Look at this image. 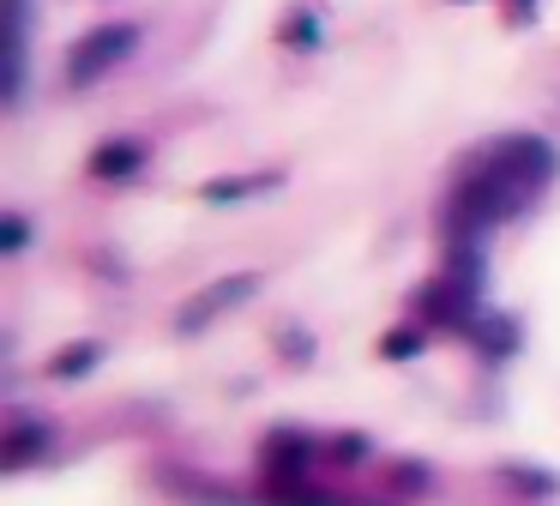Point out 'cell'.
Segmentation results:
<instances>
[{
    "label": "cell",
    "instance_id": "6da1fadb",
    "mask_svg": "<svg viewBox=\"0 0 560 506\" xmlns=\"http://www.w3.org/2000/svg\"><path fill=\"white\" fill-rule=\"evenodd\" d=\"M548 175H555V145L548 139H530V133L500 139L494 151H482L458 175L446 211H440V229L452 235V248H470V241H482L494 223L518 217L524 205L548 187Z\"/></svg>",
    "mask_w": 560,
    "mask_h": 506
},
{
    "label": "cell",
    "instance_id": "7a4b0ae2",
    "mask_svg": "<svg viewBox=\"0 0 560 506\" xmlns=\"http://www.w3.org/2000/svg\"><path fill=\"white\" fill-rule=\"evenodd\" d=\"M133 48H139V24H97V31H85L73 43V55H67V79L73 84L103 79V72H115Z\"/></svg>",
    "mask_w": 560,
    "mask_h": 506
},
{
    "label": "cell",
    "instance_id": "3957f363",
    "mask_svg": "<svg viewBox=\"0 0 560 506\" xmlns=\"http://www.w3.org/2000/svg\"><path fill=\"white\" fill-rule=\"evenodd\" d=\"M254 289H259V277H254V272L218 277L211 289H199V296H194V308H182V320H175V325H182V332H199V325H211L223 308H235V301H242V296H254Z\"/></svg>",
    "mask_w": 560,
    "mask_h": 506
},
{
    "label": "cell",
    "instance_id": "277c9868",
    "mask_svg": "<svg viewBox=\"0 0 560 506\" xmlns=\"http://www.w3.org/2000/svg\"><path fill=\"white\" fill-rule=\"evenodd\" d=\"M145 145L139 139H109V145H97L91 151V175L97 181H121V175H133V169H145Z\"/></svg>",
    "mask_w": 560,
    "mask_h": 506
},
{
    "label": "cell",
    "instance_id": "5b68a950",
    "mask_svg": "<svg viewBox=\"0 0 560 506\" xmlns=\"http://www.w3.org/2000/svg\"><path fill=\"white\" fill-rule=\"evenodd\" d=\"M7 7V96L25 84V0H0Z\"/></svg>",
    "mask_w": 560,
    "mask_h": 506
},
{
    "label": "cell",
    "instance_id": "8992f818",
    "mask_svg": "<svg viewBox=\"0 0 560 506\" xmlns=\"http://www.w3.org/2000/svg\"><path fill=\"white\" fill-rule=\"evenodd\" d=\"M266 187H278V175H223V181H206L199 199L230 205V199H254V193H266Z\"/></svg>",
    "mask_w": 560,
    "mask_h": 506
},
{
    "label": "cell",
    "instance_id": "52a82bcc",
    "mask_svg": "<svg viewBox=\"0 0 560 506\" xmlns=\"http://www.w3.org/2000/svg\"><path fill=\"white\" fill-rule=\"evenodd\" d=\"M97 356H103V344H67V356H55L49 373H85Z\"/></svg>",
    "mask_w": 560,
    "mask_h": 506
},
{
    "label": "cell",
    "instance_id": "ba28073f",
    "mask_svg": "<svg viewBox=\"0 0 560 506\" xmlns=\"http://www.w3.org/2000/svg\"><path fill=\"white\" fill-rule=\"evenodd\" d=\"M43 440H49V428H19L13 440H7V446H13V452H7V470H13V464H25V458L37 452Z\"/></svg>",
    "mask_w": 560,
    "mask_h": 506
},
{
    "label": "cell",
    "instance_id": "9c48e42d",
    "mask_svg": "<svg viewBox=\"0 0 560 506\" xmlns=\"http://www.w3.org/2000/svg\"><path fill=\"white\" fill-rule=\"evenodd\" d=\"M416 344H422V337H416V332H392V337H380V356L404 361V356H416Z\"/></svg>",
    "mask_w": 560,
    "mask_h": 506
},
{
    "label": "cell",
    "instance_id": "30bf717a",
    "mask_svg": "<svg viewBox=\"0 0 560 506\" xmlns=\"http://www.w3.org/2000/svg\"><path fill=\"white\" fill-rule=\"evenodd\" d=\"M283 43H314V12H295V19H283Z\"/></svg>",
    "mask_w": 560,
    "mask_h": 506
},
{
    "label": "cell",
    "instance_id": "8fae6325",
    "mask_svg": "<svg viewBox=\"0 0 560 506\" xmlns=\"http://www.w3.org/2000/svg\"><path fill=\"white\" fill-rule=\"evenodd\" d=\"M0 241H7V253L25 248V217H7V223H0Z\"/></svg>",
    "mask_w": 560,
    "mask_h": 506
}]
</instances>
